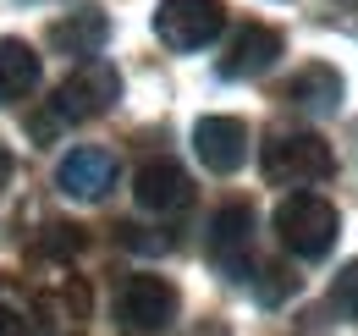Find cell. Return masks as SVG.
I'll use <instances>...</instances> for the list:
<instances>
[{"mask_svg":"<svg viewBox=\"0 0 358 336\" xmlns=\"http://www.w3.org/2000/svg\"><path fill=\"white\" fill-rule=\"evenodd\" d=\"M204 253H210V265L221 270L226 281H248V265H254V210L248 204H221L210 215Z\"/></svg>","mask_w":358,"mask_h":336,"instance_id":"cell-6","label":"cell"},{"mask_svg":"<svg viewBox=\"0 0 358 336\" xmlns=\"http://www.w3.org/2000/svg\"><path fill=\"white\" fill-rule=\"evenodd\" d=\"M187 336H231V331H226L221 320H204V326H193V331H187Z\"/></svg>","mask_w":358,"mask_h":336,"instance_id":"cell-20","label":"cell"},{"mask_svg":"<svg viewBox=\"0 0 358 336\" xmlns=\"http://www.w3.org/2000/svg\"><path fill=\"white\" fill-rule=\"evenodd\" d=\"M275 55H281V34H275L270 22H248V28H237L231 50L221 55V78H226V83L259 78V72L275 66Z\"/></svg>","mask_w":358,"mask_h":336,"instance_id":"cell-10","label":"cell"},{"mask_svg":"<svg viewBox=\"0 0 358 336\" xmlns=\"http://www.w3.org/2000/svg\"><path fill=\"white\" fill-rule=\"evenodd\" d=\"M259 166L275 188H309V182L336 176V155L320 132H270L259 149Z\"/></svg>","mask_w":358,"mask_h":336,"instance_id":"cell-2","label":"cell"},{"mask_svg":"<svg viewBox=\"0 0 358 336\" xmlns=\"http://www.w3.org/2000/svg\"><path fill=\"white\" fill-rule=\"evenodd\" d=\"M177 309H182V293L166 276L143 270V276H127L122 293H116V326H122V336H160L171 331Z\"/></svg>","mask_w":358,"mask_h":336,"instance_id":"cell-4","label":"cell"},{"mask_svg":"<svg viewBox=\"0 0 358 336\" xmlns=\"http://www.w3.org/2000/svg\"><path fill=\"white\" fill-rule=\"evenodd\" d=\"M34 314L39 320H50V326H89V287L78 281V276H61L55 287H45V293L34 298Z\"/></svg>","mask_w":358,"mask_h":336,"instance_id":"cell-14","label":"cell"},{"mask_svg":"<svg viewBox=\"0 0 358 336\" xmlns=\"http://www.w3.org/2000/svg\"><path fill=\"white\" fill-rule=\"evenodd\" d=\"M110 39V17L99 11V6H78L72 17H61V22H50V50H61V55H83L94 61L99 50Z\"/></svg>","mask_w":358,"mask_h":336,"instance_id":"cell-11","label":"cell"},{"mask_svg":"<svg viewBox=\"0 0 358 336\" xmlns=\"http://www.w3.org/2000/svg\"><path fill=\"white\" fill-rule=\"evenodd\" d=\"M116 94H122V78H116V66H105V61H83L66 83L55 88V99H50V111L34 116V138H55L61 127H83L94 116H105L110 105H116Z\"/></svg>","mask_w":358,"mask_h":336,"instance_id":"cell-1","label":"cell"},{"mask_svg":"<svg viewBox=\"0 0 358 336\" xmlns=\"http://www.w3.org/2000/svg\"><path fill=\"white\" fill-rule=\"evenodd\" d=\"M11 171H17V160H11V149H6V144H0V188H6V182H11Z\"/></svg>","mask_w":358,"mask_h":336,"instance_id":"cell-21","label":"cell"},{"mask_svg":"<svg viewBox=\"0 0 358 336\" xmlns=\"http://www.w3.org/2000/svg\"><path fill=\"white\" fill-rule=\"evenodd\" d=\"M6 309H22V303H17V287L0 276V314H6Z\"/></svg>","mask_w":358,"mask_h":336,"instance_id":"cell-19","label":"cell"},{"mask_svg":"<svg viewBox=\"0 0 358 336\" xmlns=\"http://www.w3.org/2000/svg\"><path fill=\"white\" fill-rule=\"evenodd\" d=\"M39 88V55L28 39H0V105H17Z\"/></svg>","mask_w":358,"mask_h":336,"instance_id":"cell-13","label":"cell"},{"mask_svg":"<svg viewBox=\"0 0 358 336\" xmlns=\"http://www.w3.org/2000/svg\"><path fill=\"white\" fill-rule=\"evenodd\" d=\"M281 99H287V105H298V111L325 116V111H336V105H342V72H336V66H325V61L298 66V72L281 83Z\"/></svg>","mask_w":358,"mask_h":336,"instance_id":"cell-12","label":"cell"},{"mask_svg":"<svg viewBox=\"0 0 358 336\" xmlns=\"http://www.w3.org/2000/svg\"><path fill=\"white\" fill-rule=\"evenodd\" d=\"M133 193H138V204H143L149 215H182L187 204H193V182H187V171H182L177 160H166V155L138 171Z\"/></svg>","mask_w":358,"mask_h":336,"instance_id":"cell-9","label":"cell"},{"mask_svg":"<svg viewBox=\"0 0 358 336\" xmlns=\"http://www.w3.org/2000/svg\"><path fill=\"white\" fill-rule=\"evenodd\" d=\"M248 281H254V298H259V303H281V298L298 287L281 265H265V270H259V276H248Z\"/></svg>","mask_w":358,"mask_h":336,"instance_id":"cell-17","label":"cell"},{"mask_svg":"<svg viewBox=\"0 0 358 336\" xmlns=\"http://www.w3.org/2000/svg\"><path fill=\"white\" fill-rule=\"evenodd\" d=\"M78 248H83V226H72V220H45L39 237H34L39 259H72Z\"/></svg>","mask_w":358,"mask_h":336,"instance_id":"cell-15","label":"cell"},{"mask_svg":"<svg viewBox=\"0 0 358 336\" xmlns=\"http://www.w3.org/2000/svg\"><path fill=\"white\" fill-rule=\"evenodd\" d=\"M193 149H199V160L210 171L231 176V171H243V160H248V122H237V116H199Z\"/></svg>","mask_w":358,"mask_h":336,"instance_id":"cell-7","label":"cell"},{"mask_svg":"<svg viewBox=\"0 0 358 336\" xmlns=\"http://www.w3.org/2000/svg\"><path fill=\"white\" fill-rule=\"evenodd\" d=\"M55 182H61V193L66 199H105L110 188H116V155L110 149H72L61 166H55Z\"/></svg>","mask_w":358,"mask_h":336,"instance_id":"cell-8","label":"cell"},{"mask_svg":"<svg viewBox=\"0 0 358 336\" xmlns=\"http://www.w3.org/2000/svg\"><path fill=\"white\" fill-rule=\"evenodd\" d=\"M226 28V0H160L155 6V34L171 50H204Z\"/></svg>","mask_w":358,"mask_h":336,"instance_id":"cell-5","label":"cell"},{"mask_svg":"<svg viewBox=\"0 0 358 336\" xmlns=\"http://www.w3.org/2000/svg\"><path fill=\"white\" fill-rule=\"evenodd\" d=\"M0 336H45V326H39L28 309H6V314H0Z\"/></svg>","mask_w":358,"mask_h":336,"instance_id":"cell-18","label":"cell"},{"mask_svg":"<svg viewBox=\"0 0 358 336\" xmlns=\"http://www.w3.org/2000/svg\"><path fill=\"white\" fill-rule=\"evenodd\" d=\"M336 232H342V220L320 193H292V199L275 204V237L298 259H325L336 248Z\"/></svg>","mask_w":358,"mask_h":336,"instance_id":"cell-3","label":"cell"},{"mask_svg":"<svg viewBox=\"0 0 358 336\" xmlns=\"http://www.w3.org/2000/svg\"><path fill=\"white\" fill-rule=\"evenodd\" d=\"M331 309H336L342 320H358V259H348V265L336 270V281H331Z\"/></svg>","mask_w":358,"mask_h":336,"instance_id":"cell-16","label":"cell"}]
</instances>
